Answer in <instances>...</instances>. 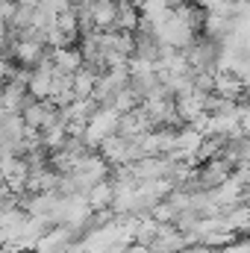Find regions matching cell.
I'll return each mask as SVG.
<instances>
[{"label": "cell", "mask_w": 250, "mask_h": 253, "mask_svg": "<svg viewBox=\"0 0 250 253\" xmlns=\"http://www.w3.org/2000/svg\"><path fill=\"white\" fill-rule=\"evenodd\" d=\"M71 83H74V94L77 97H91L94 94V83H97V71L83 65L77 74H71Z\"/></svg>", "instance_id": "obj_9"}, {"label": "cell", "mask_w": 250, "mask_h": 253, "mask_svg": "<svg viewBox=\"0 0 250 253\" xmlns=\"http://www.w3.org/2000/svg\"><path fill=\"white\" fill-rule=\"evenodd\" d=\"M153 121L147 118V112L141 109V106H135L132 112H124L121 115V121H118V135H124V138H138V135H144L147 129H153Z\"/></svg>", "instance_id": "obj_6"}, {"label": "cell", "mask_w": 250, "mask_h": 253, "mask_svg": "<svg viewBox=\"0 0 250 253\" xmlns=\"http://www.w3.org/2000/svg\"><path fill=\"white\" fill-rule=\"evenodd\" d=\"M138 6L132 0H118V15H115V27L112 30H121V33H132L138 27Z\"/></svg>", "instance_id": "obj_8"}, {"label": "cell", "mask_w": 250, "mask_h": 253, "mask_svg": "<svg viewBox=\"0 0 250 253\" xmlns=\"http://www.w3.org/2000/svg\"><path fill=\"white\" fill-rule=\"evenodd\" d=\"M0 253H3V251H0Z\"/></svg>", "instance_id": "obj_13"}, {"label": "cell", "mask_w": 250, "mask_h": 253, "mask_svg": "<svg viewBox=\"0 0 250 253\" xmlns=\"http://www.w3.org/2000/svg\"><path fill=\"white\" fill-rule=\"evenodd\" d=\"M85 194H88V203H91V209H94V212H100V209H109V206H112V183H109V180L97 183L94 189H88Z\"/></svg>", "instance_id": "obj_10"}, {"label": "cell", "mask_w": 250, "mask_h": 253, "mask_svg": "<svg viewBox=\"0 0 250 253\" xmlns=\"http://www.w3.org/2000/svg\"><path fill=\"white\" fill-rule=\"evenodd\" d=\"M212 91H215L218 97H224V100H236V103L248 94L245 80H242L239 74H233V71H215V85H212Z\"/></svg>", "instance_id": "obj_5"}, {"label": "cell", "mask_w": 250, "mask_h": 253, "mask_svg": "<svg viewBox=\"0 0 250 253\" xmlns=\"http://www.w3.org/2000/svg\"><path fill=\"white\" fill-rule=\"evenodd\" d=\"M186 245H188L186 233H183L177 224L165 221V224H159V233H156V239L147 245V251L150 253H180Z\"/></svg>", "instance_id": "obj_4"}, {"label": "cell", "mask_w": 250, "mask_h": 253, "mask_svg": "<svg viewBox=\"0 0 250 253\" xmlns=\"http://www.w3.org/2000/svg\"><path fill=\"white\" fill-rule=\"evenodd\" d=\"M233 174V162L227 159V156H212V159H206L203 165H200V171L194 174V183L200 186V189H215V186H221L227 177Z\"/></svg>", "instance_id": "obj_3"}, {"label": "cell", "mask_w": 250, "mask_h": 253, "mask_svg": "<svg viewBox=\"0 0 250 253\" xmlns=\"http://www.w3.org/2000/svg\"><path fill=\"white\" fill-rule=\"evenodd\" d=\"M50 62L62 74H77L85 65V59H83V50H74L71 44H65V47H53L50 50Z\"/></svg>", "instance_id": "obj_7"}, {"label": "cell", "mask_w": 250, "mask_h": 253, "mask_svg": "<svg viewBox=\"0 0 250 253\" xmlns=\"http://www.w3.org/2000/svg\"><path fill=\"white\" fill-rule=\"evenodd\" d=\"M71 3H74V6H88L91 0H71Z\"/></svg>", "instance_id": "obj_12"}, {"label": "cell", "mask_w": 250, "mask_h": 253, "mask_svg": "<svg viewBox=\"0 0 250 253\" xmlns=\"http://www.w3.org/2000/svg\"><path fill=\"white\" fill-rule=\"evenodd\" d=\"M118 121H121V112L115 106H97L91 112V118L85 121V132H83L85 144L88 147H100L103 138H109V135L118 132Z\"/></svg>", "instance_id": "obj_1"}, {"label": "cell", "mask_w": 250, "mask_h": 253, "mask_svg": "<svg viewBox=\"0 0 250 253\" xmlns=\"http://www.w3.org/2000/svg\"><path fill=\"white\" fill-rule=\"evenodd\" d=\"M218 253H250V239H233L230 245L218 248Z\"/></svg>", "instance_id": "obj_11"}, {"label": "cell", "mask_w": 250, "mask_h": 253, "mask_svg": "<svg viewBox=\"0 0 250 253\" xmlns=\"http://www.w3.org/2000/svg\"><path fill=\"white\" fill-rule=\"evenodd\" d=\"M106 174H109V162L100 153H83L77 159L74 171H71V180L77 183L80 191H88V189H94L97 183H103Z\"/></svg>", "instance_id": "obj_2"}]
</instances>
